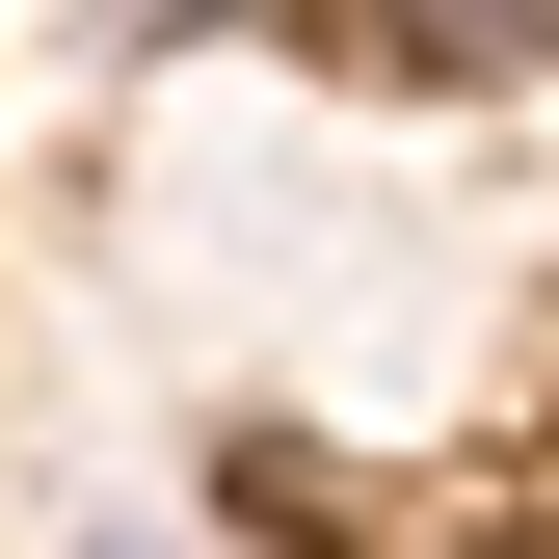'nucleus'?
Masks as SVG:
<instances>
[{
  "mask_svg": "<svg viewBox=\"0 0 559 559\" xmlns=\"http://www.w3.org/2000/svg\"><path fill=\"white\" fill-rule=\"evenodd\" d=\"M346 27H373L400 81H507V53H559V0H346Z\"/></svg>",
  "mask_w": 559,
  "mask_h": 559,
  "instance_id": "nucleus-1",
  "label": "nucleus"
}]
</instances>
